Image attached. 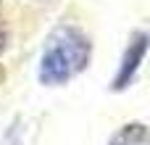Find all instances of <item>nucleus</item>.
<instances>
[{
    "label": "nucleus",
    "instance_id": "nucleus-1",
    "mask_svg": "<svg viewBox=\"0 0 150 145\" xmlns=\"http://www.w3.org/2000/svg\"><path fill=\"white\" fill-rule=\"evenodd\" d=\"M90 58H92L90 37L76 26L61 24L47 34V42L40 58V82L47 87L66 85L69 79H74L87 69Z\"/></svg>",
    "mask_w": 150,
    "mask_h": 145
},
{
    "label": "nucleus",
    "instance_id": "nucleus-2",
    "mask_svg": "<svg viewBox=\"0 0 150 145\" xmlns=\"http://www.w3.org/2000/svg\"><path fill=\"white\" fill-rule=\"evenodd\" d=\"M148 50H150V34L148 32H134L132 40H129V45H127V50H124V55H121L119 71L111 79V90L113 92H121V90H127L134 82V77H137V71H140Z\"/></svg>",
    "mask_w": 150,
    "mask_h": 145
},
{
    "label": "nucleus",
    "instance_id": "nucleus-3",
    "mask_svg": "<svg viewBox=\"0 0 150 145\" xmlns=\"http://www.w3.org/2000/svg\"><path fill=\"white\" fill-rule=\"evenodd\" d=\"M108 145H150V127L142 122H129L111 137Z\"/></svg>",
    "mask_w": 150,
    "mask_h": 145
},
{
    "label": "nucleus",
    "instance_id": "nucleus-4",
    "mask_svg": "<svg viewBox=\"0 0 150 145\" xmlns=\"http://www.w3.org/2000/svg\"><path fill=\"white\" fill-rule=\"evenodd\" d=\"M5 48H8V34H5V29L0 26V55L5 53Z\"/></svg>",
    "mask_w": 150,
    "mask_h": 145
},
{
    "label": "nucleus",
    "instance_id": "nucleus-5",
    "mask_svg": "<svg viewBox=\"0 0 150 145\" xmlns=\"http://www.w3.org/2000/svg\"><path fill=\"white\" fill-rule=\"evenodd\" d=\"M3 79H5V69H3V63H0V85H3Z\"/></svg>",
    "mask_w": 150,
    "mask_h": 145
}]
</instances>
